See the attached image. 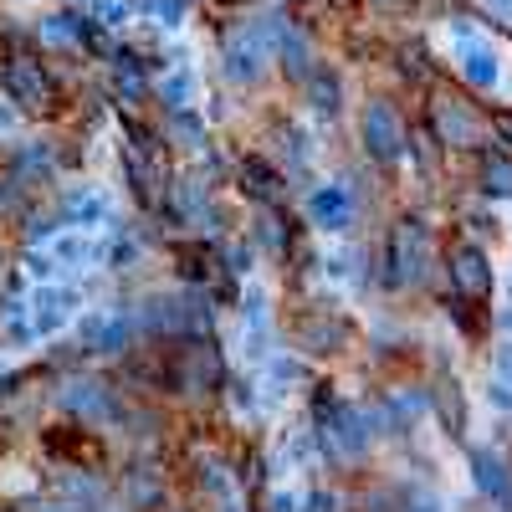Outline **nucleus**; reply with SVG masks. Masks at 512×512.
<instances>
[{"mask_svg":"<svg viewBox=\"0 0 512 512\" xmlns=\"http://www.w3.org/2000/svg\"><path fill=\"white\" fill-rule=\"evenodd\" d=\"M492 374H502V379H512V344H502V349L492 354Z\"/></svg>","mask_w":512,"mask_h":512,"instance_id":"nucleus-37","label":"nucleus"},{"mask_svg":"<svg viewBox=\"0 0 512 512\" xmlns=\"http://www.w3.org/2000/svg\"><path fill=\"white\" fill-rule=\"evenodd\" d=\"M405 512H441V497L436 492H410L405 497Z\"/></svg>","mask_w":512,"mask_h":512,"instance_id":"nucleus-36","label":"nucleus"},{"mask_svg":"<svg viewBox=\"0 0 512 512\" xmlns=\"http://www.w3.org/2000/svg\"><path fill=\"white\" fill-rule=\"evenodd\" d=\"M47 451H52V456H72L77 466L88 461V472L103 461V446H98L93 436H77V431H52V436H47Z\"/></svg>","mask_w":512,"mask_h":512,"instance_id":"nucleus-22","label":"nucleus"},{"mask_svg":"<svg viewBox=\"0 0 512 512\" xmlns=\"http://www.w3.org/2000/svg\"><path fill=\"white\" fill-rule=\"evenodd\" d=\"M231 405H236V415H251L256 410V390L251 384H231Z\"/></svg>","mask_w":512,"mask_h":512,"instance_id":"nucleus-35","label":"nucleus"},{"mask_svg":"<svg viewBox=\"0 0 512 512\" xmlns=\"http://www.w3.org/2000/svg\"><path fill=\"white\" fill-rule=\"evenodd\" d=\"M52 256H57V262L62 267H88V262H98V256H103V246L88 236V231H77V226H67L57 241H52Z\"/></svg>","mask_w":512,"mask_h":512,"instance_id":"nucleus-20","label":"nucleus"},{"mask_svg":"<svg viewBox=\"0 0 512 512\" xmlns=\"http://www.w3.org/2000/svg\"><path fill=\"white\" fill-rule=\"evenodd\" d=\"M159 502V487H154V472H134V507H154Z\"/></svg>","mask_w":512,"mask_h":512,"instance_id":"nucleus-31","label":"nucleus"},{"mask_svg":"<svg viewBox=\"0 0 512 512\" xmlns=\"http://www.w3.org/2000/svg\"><path fill=\"white\" fill-rule=\"evenodd\" d=\"M482 190L497 195V200L502 195L512 200V154H487L482 159Z\"/></svg>","mask_w":512,"mask_h":512,"instance_id":"nucleus-24","label":"nucleus"},{"mask_svg":"<svg viewBox=\"0 0 512 512\" xmlns=\"http://www.w3.org/2000/svg\"><path fill=\"white\" fill-rule=\"evenodd\" d=\"M144 11L159 16V26H180V16H185L180 0H144Z\"/></svg>","mask_w":512,"mask_h":512,"instance_id":"nucleus-30","label":"nucleus"},{"mask_svg":"<svg viewBox=\"0 0 512 512\" xmlns=\"http://www.w3.org/2000/svg\"><path fill=\"white\" fill-rule=\"evenodd\" d=\"M241 190L256 200V205H282L287 200V180H282V169H272L267 159H246L241 164Z\"/></svg>","mask_w":512,"mask_h":512,"instance_id":"nucleus-16","label":"nucleus"},{"mask_svg":"<svg viewBox=\"0 0 512 512\" xmlns=\"http://www.w3.org/2000/svg\"><path fill=\"white\" fill-rule=\"evenodd\" d=\"M62 410L72 420H82V425H113V420H123V405H118V395L108 390L103 379H72L62 390Z\"/></svg>","mask_w":512,"mask_h":512,"instance_id":"nucleus-8","label":"nucleus"},{"mask_svg":"<svg viewBox=\"0 0 512 512\" xmlns=\"http://www.w3.org/2000/svg\"><path fill=\"white\" fill-rule=\"evenodd\" d=\"M472 482L487 502H497L502 512H512V466L502 451L492 446H472Z\"/></svg>","mask_w":512,"mask_h":512,"instance_id":"nucleus-13","label":"nucleus"},{"mask_svg":"<svg viewBox=\"0 0 512 512\" xmlns=\"http://www.w3.org/2000/svg\"><path fill=\"white\" fill-rule=\"evenodd\" d=\"M431 267V231L425 221H395L384 236V282L390 287H410Z\"/></svg>","mask_w":512,"mask_h":512,"instance_id":"nucleus-5","label":"nucleus"},{"mask_svg":"<svg viewBox=\"0 0 512 512\" xmlns=\"http://www.w3.org/2000/svg\"><path fill=\"white\" fill-rule=\"evenodd\" d=\"M0 88L21 113H57L62 108V82L52 67L31 52H6L0 57Z\"/></svg>","mask_w":512,"mask_h":512,"instance_id":"nucleus-3","label":"nucleus"},{"mask_svg":"<svg viewBox=\"0 0 512 512\" xmlns=\"http://www.w3.org/2000/svg\"><path fill=\"white\" fill-rule=\"evenodd\" d=\"M277 11H262V16H246V21H231L221 31V62H226V77L241 82V88H256L267 77V62H272V36H277Z\"/></svg>","mask_w":512,"mask_h":512,"instance_id":"nucleus-1","label":"nucleus"},{"mask_svg":"<svg viewBox=\"0 0 512 512\" xmlns=\"http://www.w3.org/2000/svg\"><path fill=\"white\" fill-rule=\"evenodd\" d=\"M297 349H308V354H338V349H344L349 344V323L344 318H338V313H308V318H297Z\"/></svg>","mask_w":512,"mask_h":512,"instance_id":"nucleus-14","label":"nucleus"},{"mask_svg":"<svg viewBox=\"0 0 512 512\" xmlns=\"http://www.w3.org/2000/svg\"><path fill=\"white\" fill-rule=\"evenodd\" d=\"M108 195H98V190H72L67 200H62V226H77V231H88V226H103L108 221Z\"/></svg>","mask_w":512,"mask_h":512,"instance_id":"nucleus-19","label":"nucleus"},{"mask_svg":"<svg viewBox=\"0 0 512 512\" xmlns=\"http://www.w3.org/2000/svg\"><path fill=\"white\" fill-rule=\"evenodd\" d=\"M98 328H103V313L93 308V313H82V323H77V338L93 349V344H98Z\"/></svg>","mask_w":512,"mask_h":512,"instance_id":"nucleus-34","label":"nucleus"},{"mask_svg":"<svg viewBox=\"0 0 512 512\" xmlns=\"http://www.w3.org/2000/svg\"><path fill=\"white\" fill-rule=\"evenodd\" d=\"M354 216H359V205H354V195H349L344 180H323V185L308 190V221H313L318 231L344 236V231L354 226Z\"/></svg>","mask_w":512,"mask_h":512,"instance_id":"nucleus-9","label":"nucleus"},{"mask_svg":"<svg viewBox=\"0 0 512 512\" xmlns=\"http://www.w3.org/2000/svg\"><path fill=\"white\" fill-rule=\"evenodd\" d=\"M359 139H364V154H369V159L395 164V159L410 149V128H405V118H400L395 103L374 98V103H364V113H359Z\"/></svg>","mask_w":512,"mask_h":512,"instance_id":"nucleus-6","label":"nucleus"},{"mask_svg":"<svg viewBox=\"0 0 512 512\" xmlns=\"http://www.w3.org/2000/svg\"><path fill=\"white\" fill-rule=\"evenodd\" d=\"M267 512H303V497L287 492V487H277V492H267Z\"/></svg>","mask_w":512,"mask_h":512,"instance_id":"nucleus-33","label":"nucleus"},{"mask_svg":"<svg viewBox=\"0 0 512 512\" xmlns=\"http://www.w3.org/2000/svg\"><path fill=\"white\" fill-rule=\"evenodd\" d=\"M487 405L502 410V415H512V379H502V374L487 379Z\"/></svg>","mask_w":512,"mask_h":512,"instance_id":"nucleus-29","label":"nucleus"},{"mask_svg":"<svg viewBox=\"0 0 512 512\" xmlns=\"http://www.w3.org/2000/svg\"><path fill=\"white\" fill-rule=\"evenodd\" d=\"M88 16H72V11H57V16H47L36 26V36H41V47H67V52H82V41H88Z\"/></svg>","mask_w":512,"mask_h":512,"instance_id":"nucleus-18","label":"nucleus"},{"mask_svg":"<svg viewBox=\"0 0 512 512\" xmlns=\"http://www.w3.org/2000/svg\"><path fill=\"white\" fill-rule=\"evenodd\" d=\"M297 88L308 93V108H313L318 118H338V113H344V77H338L328 62H318L303 82H297Z\"/></svg>","mask_w":512,"mask_h":512,"instance_id":"nucleus-15","label":"nucleus"},{"mask_svg":"<svg viewBox=\"0 0 512 512\" xmlns=\"http://www.w3.org/2000/svg\"><path fill=\"white\" fill-rule=\"evenodd\" d=\"M103 256H108V262H113V267L123 272V267H134V262H139V246H134V241H128V236H113Z\"/></svg>","mask_w":512,"mask_h":512,"instance_id":"nucleus-28","label":"nucleus"},{"mask_svg":"<svg viewBox=\"0 0 512 512\" xmlns=\"http://www.w3.org/2000/svg\"><path fill=\"white\" fill-rule=\"evenodd\" d=\"M221 262H226L231 277H246V272H251V246H226V251H221Z\"/></svg>","mask_w":512,"mask_h":512,"instance_id":"nucleus-32","label":"nucleus"},{"mask_svg":"<svg viewBox=\"0 0 512 512\" xmlns=\"http://www.w3.org/2000/svg\"><path fill=\"white\" fill-rule=\"evenodd\" d=\"M134 333H139V313H128V308L103 313V328H98V344H93V354H108V359L128 354V349H134Z\"/></svg>","mask_w":512,"mask_h":512,"instance_id":"nucleus-17","label":"nucleus"},{"mask_svg":"<svg viewBox=\"0 0 512 512\" xmlns=\"http://www.w3.org/2000/svg\"><path fill=\"white\" fill-rule=\"evenodd\" d=\"M272 57H277V67L292 77V82H303L313 67H318V52H313V36L297 26V21H277V36H272Z\"/></svg>","mask_w":512,"mask_h":512,"instance_id":"nucleus-12","label":"nucleus"},{"mask_svg":"<svg viewBox=\"0 0 512 512\" xmlns=\"http://www.w3.org/2000/svg\"><path fill=\"white\" fill-rule=\"evenodd\" d=\"M241 318H246V328H262L267 323V292L262 287H246L241 292Z\"/></svg>","mask_w":512,"mask_h":512,"instance_id":"nucleus-26","label":"nucleus"},{"mask_svg":"<svg viewBox=\"0 0 512 512\" xmlns=\"http://www.w3.org/2000/svg\"><path fill=\"white\" fill-rule=\"evenodd\" d=\"M0 338H6L11 349H26V344H36V328H31V313H26V303H6V313H0Z\"/></svg>","mask_w":512,"mask_h":512,"instance_id":"nucleus-23","label":"nucleus"},{"mask_svg":"<svg viewBox=\"0 0 512 512\" xmlns=\"http://www.w3.org/2000/svg\"><path fill=\"white\" fill-rule=\"evenodd\" d=\"M195 72L190 67H175V72H164L159 82H154V93H159V103H164V113H175V108H195Z\"/></svg>","mask_w":512,"mask_h":512,"instance_id":"nucleus-21","label":"nucleus"},{"mask_svg":"<svg viewBox=\"0 0 512 512\" xmlns=\"http://www.w3.org/2000/svg\"><path fill=\"white\" fill-rule=\"evenodd\" d=\"M313 446L323 451V456H338V461H359L364 451H369V441H374V431H369V410H359V405H349V400H338V395H318V405H313Z\"/></svg>","mask_w":512,"mask_h":512,"instance_id":"nucleus-2","label":"nucleus"},{"mask_svg":"<svg viewBox=\"0 0 512 512\" xmlns=\"http://www.w3.org/2000/svg\"><path fill=\"white\" fill-rule=\"evenodd\" d=\"M425 118H431L436 144H446V149H482V144L492 139L487 113H482L477 103H466L461 93H446V88L431 93V103H425Z\"/></svg>","mask_w":512,"mask_h":512,"instance_id":"nucleus-4","label":"nucleus"},{"mask_svg":"<svg viewBox=\"0 0 512 512\" xmlns=\"http://www.w3.org/2000/svg\"><path fill=\"white\" fill-rule=\"evenodd\" d=\"M57 272H62V262H57L52 251H31L26 256V277L31 282H57Z\"/></svg>","mask_w":512,"mask_h":512,"instance_id":"nucleus-27","label":"nucleus"},{"mask_svg":"<svg viewBox=\"0 0 512 512\" xmlns=\"http://www.w3.org/2000/svg\"><path fill=\"white\" fill-rule=\"evenodd\" d=\"M72 308H77V292H72V287H62V282H36L31 303H26L36 338H47V333L67 328V323H72Z\"/></svg>","mask_w":512,"mask_h":512,"instance_id":"nucleus-11","label":"nucleus"},{"mask_svg":"<svg viewBox=\"0 0 512 512\" xmlns=\"http://www.w3.org/2000/svg\"><path fill=\"white\" fill-rule=\"evenodd\" d=\"M451 287L456 297H466V303H482V297H492V262H487V251L477 241H461L451 246Z\"/></svg>","mask_w":512,"mask_h":512,"instance_id":"nucleus-10","label":"nucleus"},{"mask_svg":"<svg viewBox=\"0 0 512 512\" xmlns=\"http://www.w3.org/2000/svg\"><path fill=\"white\" fill-rule=\"evenodd\" d=\"M456 72L472 93H492L502 82V57L492 52V41L477 36L466 21H456Z\"/></svg>","mask_w":512,"mask_h":512,"instance_id":"nucleus-7","label":"nucleus"},{"mask_svg":"<svg viewBox=\"0 0 512 512\" xmlns=\"http://www.w3.org/2000/svg\"><path fill=\"white\" fill-rule=\"evenodd\" d=\"M436 410H441V420H446V431H451V436L466 431V410H461L456 384H441V390H436Z\"/></svg>","mask_w":512,"mask_h":512,"instance_id":"nucleus-25","label":"nucleus"}]
</instances>
